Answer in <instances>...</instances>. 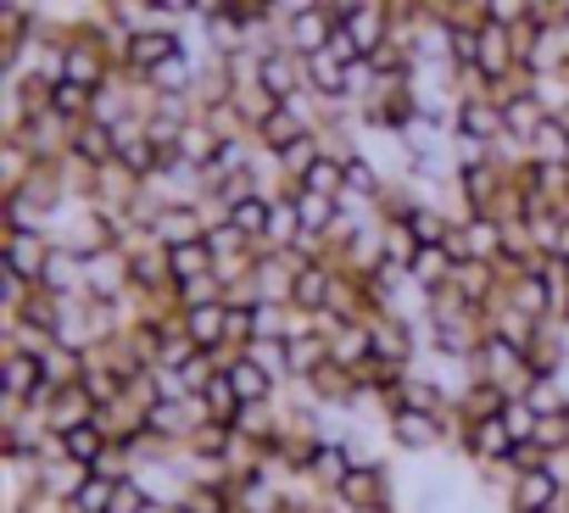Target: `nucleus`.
<instances>
[{"label": "nucleus", "mask_w": 569, "mask_h": 513, "mask_svg": "<svg viewBox=\"0 0 569 513\" xmlns=\"http://www.w3.org/2000/svg\"><path fill=\"white\" fill-rule=\"evenodd\" d=\"M525 402H530V408H536L541 419H547V413H569V396H563V391H558V385H552L547 374H536V385L525 391Z\"/></svg>", "instance_id": "79ce46f5"}, {"label": "nucleus", "mask_w": 569, "mask_h": 513, "mask_svg": "<svg viewBox=\"0 0 569 513\" xmlns=\"http://www.w3.org/2000/svg\"><path fill=\"white\" fill-rule=\"evenodd\" d=\"M413 280L425 285V291H441V285H452V269H458V256L447 251V245H419V256H413Z\"/></svg>", "instance_id": "393cba45"}, {"label": "nucleus", "mask_w": 569, "mask_h": 513, "mask_svg": "<svg viewBox=\"0 0 569 513\" xmlns=\"http://www.w3.org/2000/svg\"><path fill=\"white\" fill-rule=\"evenodd\" d=\"M229 491H234V513H284V485L268 480L262 469L257 474H240Z\"/></svg>", "instance_id": "2eb2a0df"}, {"label": "nucleus", "mask_w": 569, "mask_h": 513, "mask_svg": "<svg viewBox=\"0 0 569 513\" xmlns=\"http://www.w3.org/2000/svg\"><path fill=\"white\" fill-rule=\"evenodd\" d=\"M268 218H273V195H246V201L229 207V223H234L246 240H257V245H262V234H268Z\"/></svg>", "instance_id": "7c9ffc66"}, {"label": "nucleus", "mask_w": 569, "mask_h": 513, "mask_svg": "<svg viewBox=\"0 0 569 513\" xmlns=\"http://www.w3.org/2000/svg\"><path fill=\"white\" fill-rule=\"evenodd\" d=\"M223 374H229V385L240 391V402H246V408H251V402H273V396H279V380H273L268 369H257L246 352H240V358H234Z\"/></svg>", "instance_id": "aec40b11"}, {"label": "nucleus", "mask_w": 569, "mask_h": 513, "mask_svg": "<svg viewBox=\"0 0 569 513\" xmlns=\"http://www.w3.org/2000/svg\"><path fill=\"white\" fill-rule=\"evenodd\" d=\"M201 402H207V419H212V424H229V430H234V419H240V408H246L240 391L229 385V374H212V385L201 391Z\"/></svg>", "instance_id": "2f4dec72"}, {"label": "nucleus", "mask_w": 569, "mask_h": 513, "mask_svg": "<svg viewBox=\"0 0 569 513\" xmlns=\"http://www.w3.org/2000/svg\"><path fill=\"white\" fill-rule=\"evenodd\" d=\"M284 346H291V380H313L330 363V341L319 330H302V335H291Z\"/></svg>", "instance_id": "b1692460"}, {"label": "nucleus", "mask_w": 569, "mask_h": 513, "mask_svg": "<svg viewBox=\"0 0 569 513\" xmlns=\"http://www.w3.org/2000/svg\"><path fill=\"white\" fill-rule=\"evenodd\" d=\"M134 291V269H129V251L107 245L96 256H84V296L90 302H123Z\"/></svg>", "instance_id": "7ed1b4c3"}, {"label": "nucleus", "mask_w": 569, "mask_h": 513, "mask_svg": "<svg viewBox=\"0 0 569 513\" xmlns=\"http://www.w3.org/2000/svg\"><path fill=\"white\" fill-rule=\"evenodd\" d=\"M336 285H341V269H336V256H325V263H308L297 269V291H291V308L302 313H325L336 302Z\"/></svg>", "instance_id": "9d476101"}, {"label": "nucleus", "mask_w": 569, "mask_h": 513, "mask_svg": "<svg viewBox=\"0 0 569 513\" xmlns=\"http://www.w3.org/2000/svg\"><path fill=\"white\" fill-rule=\"evenodd\" d=\"M168 263H173V285L179 280H201V274H218V256L207 240H190V245H168Z\"/></svg>", "instance_id": "c756f323"}, {"label": "nucleus", "mask_w": 569, "mask_h": 513, "mask_svg": "<svg viewBox=\"0 0 569 513\" xmlns=\"http://www.w3.org/2000/svg\"><path fill=\"white\" fill-rule=\"evenodd\" d=\"M530 7H536V0H480L486 23H502V29H519V23H530Z\"/></svg>", "instance_id": "a19ab883"}, {"label": "nucleus", "mask_w": 569, "mask_h": 513, "mask_svg": "<svg viewBox=\"0 0 569 513\" xmlns=\"http://www.w3.org/2000/svg\"><path fill=\"white\" fill-rule=\"evenodd\" d=\"M90 107H96V90H84V84H73V79L51 84V112H57V118L84 123V118H90Z\"/></svg>", "instance_id": "473e14b6"}, {"label": "nucleus", "mask_w": 569, "mask_h": 513, "mask_svg": "<svg viewBox=\"0 0 569 513\" xmlns=\"http://www.w3.org/2000/svg\"><path fill=\"white\" fill-rule=\"evenodd\" d=\"M319 0H268V12L279 18V23H291V18H302V12H313Z\"/></svg>", "instance_id": "a18cd8bd"}, {"label": "nucleus", "mask_w": 569, "mask_h": 513, "mask_svg": "<svg viewBox=\"0 0 569 513\" xmlns=\"http://www.w3.org/2000/svg\"><path fill=\"white\" fill-rule=\"evenodd\" d=\"M207 229H212V218H207V207H201V201L162 207V212H157V223H151L157 245H190V240H207Z\"/></svg>", "instance_id": "0eeeda50"}, {"label": "nucleus", "mask_w": 569, "mask_h": 513, "mask_svg": "<svg viewBox=\"0 0 569 513\" xmlns=\"http://www.w3.org/2000/svg\"><path fill=\"white\" fill-rule=\"evenodd\" d=\"M246 358H251L257 369H268L279 385H291V346H284V341H251Z\"/></svg>", "instance_id": "e433bc0d"}, {"label": "nucleus", "mask_w": 569, "mask_h": 513, "mask_svg": "<svg viewBox=\"0 0 569 513\" xmlns=\"http://www.w3.org/2000/svg\"><path fill=\"white\" fill-rule=\"evenodd\" d=\"M190 40H184V29H140L134 40H129V73H151V68H162L168 57H179Z\"/></svg>", "instance_id": "9b49d317"}, {"label": "nucleus", "mask_w": 569, "mask_h": 513, "mask_svg": "<svg viewBox=\"0 0 569 513\" xmlns=\"http://www.w3.org/2000/svg\"><path fill=\"white\" fill-rule=\"evenodd\" d=\"M173 302H179V313H190V308H212V302H223V280H218V274L179 280V285H173Z\"/></svg>", "instance_id": "f704fd0d"}, {"label": "nucleus", "mask_w": 569, "mask_h": 513, "mask_svg": "<svg viewBox=\"0 0 569 513\" xmlns=\"http://www.w3.org/2000/svg\"><path fill=\"white\" fill-rule=\"evenodd\" d=\"M530 157H536V162H569V129H563L558 118H547V123L536 129V140H530Z\"/></svg>", "instance_id": "4c0bfd02"}, {"label": "nucleus", "mask_w": 569, "mask_h": 513, "mask_svg": "<svg viewBox=\"0 0 569 513\" xmlns=\"http://www.w3.org/2000/svg\"><path fill=\"white\" fill-rule=\"evenodd\" d=\"M563 319H569V296H563Z\"/></svg>", "instance_id": "09e8293b"}, {"label": "nucleus", "mask_w": 569, "mask_h": 513, "mask_svg": "<svg viewBox=\"0 0 569 513\" xmlns=\"http://www.w3.org/2000/svg\"><path fill=\"white\" fill-rule=\"evenodd\" d=\"M341 29L358 40V51H363V62H369L380 46H391V40H397V0H369V7H363V12H352Z\"/></svg>", "instance_id": "39448f33"}, {"label": "nucleus", "mask_w": 569, "mask_h": 513, "mask_svg": "<svg viewBox=\"0 0 569 513\" xmlns=\"http://www.w3.org/2000/svg\"><path fill=\"white\" fill-rule=\"evenodd\" d=\"M140 513H173V502H157V496H151V502H146Z\"/></svg>", "instance_id": "de8ad7c7"}, {"label": "nucleus", "mask_w": 569, "mask_h": 513, "mask_svg": "<svg viewBox=\"0 0 569 513\" xmlns=\"http://www.w3.org/2000/svg\"><path fill=\"white\" fill-rule=\"evenodd\" d=\"M157 12L173 23H196V0H157Z\"/></svg>", "instance_id": "49530a36"}, {"label": "nucleus", "mask_w": 569, "mask_h": 513, "mask_svg": "<svg viewBox=\"0 0 569 513\" xmlns=\"http://www.w3.org/2000/svg\"><path fill=\"white\" fill-rule=\"evenodd\" d=\"M336 12L330 7H313V12H302V18H291V23H279V40H284V51H297V57H319V51H330V40H336Z\"/></svg>", "instance_id": "20e7f679"}, {"label": "nucleus", "mask_w": 569, "mask_h": 513, "mask_svg": "<svg viewBox=\"0 0 569 513\" xmlns=\"http://www.w3.org/2000/svg\"><path fill=\"white\" fill-rule=\"evenodd\" d=\"M547 118H552V112L541 107V95H536V90H513V95H502V123H508V134H513V140H525V145H530V140H536V129H541Z\"/></svg>", "instance_id": "dca6fc26"}, {"label": "nucleus", "mask_w": 569, "mask_h": 513, "mask_svg": "<svg viewBox=\"0 0 569 513\" xmlns=\"http://www.w3.org/2000/svg\"><path fill=\"white\" fill-rule=\"evenodd\" d=\"M558 491H563V485L547 474V463H541V469H519L513 485H508V496H502V507H508V513H547V507L558 502Z\"/></svg>", "instance_id": "1a4fd4ad"}, {"label": "nucleus", "mask_w": 569, "mask_h": 513, "mask_svg": "<svg viewBox=\"0 0 569 513\" xmlns=\"http://www.w3.org/2000/svg\"><path fill=\"white\" fill-rule=\"evenodd\" d=\"M347 79H352V62H341L336 51L308 57V90H313V95H325V101H347Z\"/></svg>", "instance_id": "a211bd4d"}, {"label": "nucleus", "mask_w": 569, "mask_h": 513, "mask_svg": "<svg viewBox=\"0 0 569 513\" xmlns=\"http://www.w3.org/2000/svg\"><path fill=\"white\" fill-rule=\"evenodd\" d=\"M184 507L190 513H234V491L229 485H190L184 491Z\"/></svg>", "instance_id": "58836bf2"}, {"label": "nucleus", "mask_w": 569, "mask_h": 513, "mask_svg": "<svg viewBox=\"0 0 569 513\" xmlns=\"http://www.w3.org/2000/svg\"><path fill=\"white\" fill-rule=\"evenodd\" d=\"M536 419H541V413H536L525 396H513V402L502 408V424L513 430V441H536Z\"/></svg>", "instance_id": "37998d69"}, {"label": "nucleus", "mask_w": 569, "mask_h": 513, "mask_svg": "<svg viewBox=\"0 0 569 513\" xmlns=\"http://www.w3.org/2000/svg\"><path fill=\"white\" fill-rule=\"evenodd\" d=\"M51 245H57L51 234H34V229H12V234H7V269L40 285V274H46V263H51Z\"/></svg>", "instance_id": "f8f14e48"}, {"label": "nucleus", "mask_w": 569, "mask_h": 513, "mask_svg": "<svg viewBox=\"0 0 569 513\" xmlns=\"http://www.w3.org/2000/svg\"><path fill=\"white\" fill-rule=\"evenodd\" d=\"M452 134L480 140V145H497V140L508 134V123H502V101H497V95H469V101H458Z\"/></svg>", "instance_id": "423d86ee"}, {"label": "nucleus", "mask_w": 569, "mask_h": 513, "mask_svg": "<svg viewBox=\"0 0 569 513\" xmlns=\"http://www.w3.org/2000/svg\"><path fill=\"white\" fill-rule=\"evenodd\" d=\"M173 513H190V507H184V502H179V507H173Z\"/></svg>", "instance_id": "8fccbe9b"}, {"label": "nucleus", "mask_w": 569, "mask_h": 513, "mask_svg": "<svg viewBox=\"0 0 569 513\" xmlns=\"http://www.w3.org/2000/svg\"><path fill=\"white\" fill-rule=\"evenodd\" d=\"M257 84L273 95V101H291V95H302L308 90V57H297V51H268L262 57V73H257Z\"/></svg>", "instance_id": "6e6552de"}, {"label": "nucleus", "mask_w": 569, "mask_h": 513, "mask_svg": "<svg viewBox=\"0 0 569 513\" xmlns=\"http://www.w3.org/2000/svg\"><path fill=\"white\" fill-rule=\"evenodd\" d=\"M413 256H419V234L408 229V223H386V263H413Z\"/></svg>", "instance_id": "ea45409f"}, {"label": "nucleus", "mask_w": 569, "mask_h": 513, "mask_svg": "<svg viewBox=\"0 0 569 513\" xmlns=\"http://www.w3.org/2000/svg\"><path fill=\"white\" fill-rule=\"evenodd\" d=\"M502 245H508V229L491 212H469L447 234V251L458 256V263H502Z\"/></svg>", "instance_id": "f03ea898"}, {"label": "nucleus", "mask_w": 569, "mask_h": 513, "mask_svg": "<svg viewBox=\"0 0 569 513\" xmlns=\"http://www.w3.org/2000/svg\"><path fill=\"white\" fill-rule=\"evenodd\" d=\"M386 435H391V452L402 457H436L452 446V419L447 413H419V408H397L386 419Z\"/></svg>", "instance_id": "f257e3e1"}, {"label": "nucleus", "mask_w": 569, "mask_h": 513, "mask_svg": "<svg viewBox=\"0 0 569 513\" xmlns=\"http://www.w3.org/2000/svg\"><path fill=\"white\" fill-rule=\"evenodd\" d=\"M90 480V469L84 463H73V457H46L40 463V491H51V496H62V502H73V491Z\"/></svg>", "instance_id": "c85d7f7f"}, {"label": "nucleus", "mask_w": 569, "mask_h": 513, "mask_svg": "<svg viewBox=\"0 0 569 513\" xmlns=\"http://www.w3.org/2000/svg\"><path fill=\"white\" fill-rule=\"evenodd\" d=\"M330 363H341L347 374H358L363 363H375V330H369V319L341 324V330L330 335Z\"/></svg>", "instance_id": "4468645a"}, {"label": "nucleus", "mask_w": 569, "mask_h": 513, "mask_svg": "<svg viewBox=\"0 0 569 513\" xmlns=\"http://www.w3.org/2000/svg\"><path fill=\"white\" fill-rule=\"evenodd\" d=\"M218 145H223V134H218L201 112H196V118L184 123V134H179V157H184V162H196V168H207V162L218 157Z\"/></svg>", "instance_id": "a878e982"}, {"label": "nucleus", "mask_w": 569, "mask_h": 513, "mask_svg": "<svg viewBox=\"0 0 569 513\" xmlns=\"http://www.w3.org/2000/svg\"><path fill=\"white\" fill-rule=\"evenodd\" d=\"M308 474H313L325 491H336V485L352 474V452H347V441H330V435H325V441L313 446V457H308Z\"/></svg>", "instance_id": "4be33fe9"}, {"label": "nucleus", "mask_w": 569, "mask_h": 513, "mask_svg": "<svg viewBox=\"0 0 569 513\" xmlns=\"http://www.w3.org/2000/svg\"><path fill=\"white\" fill-rule=\"evenodd\" d=\"M107 446H112V441H107V430H101L96 419L62 430V457H73V463H84V469H96V457H101Z\"/></svg>", "instance_id": "cd10ccee"}, {"label": "nucleus", "mask_w": 569, "mask_h": 513, "mask_svg": "<svg viewBox=\"0 0 569 513\" xmlns=\"http://www.w3.org/2000/svg\"><path fill=\"white\" fill-rule=\"evenodd\" d=\"M40 380H46V369H40V358H34V352H18V346L0 352V396L29 402Z\"/></svg>", "instance_id": "ddd939ff"}, {"label": "nucleus", "mask_w": 569, "mask_h": 513, "mask_svg": "<svg viewBox=\"0 0 569 513\" xmlns=\"http://www.w3.org/2000/svg\"><path fill=\"white\" fill-rule=\"evenodd\" d=\"M112 496H118V480H101V474H90V480L73 491L68 513H112Z\"/></svg>", "instance_id": "c9c22d12"}, {"label": "nucleus", "mask_w": 569, "mask_h": 513, "mask_svg": "<svg viewBox=\"0 0 569 513\" xmlns=\"http://www.w3.org/2000/svg\"><path fill=\"white\" fill-rule=\"evenodd\" d=\"M536 446H541V452L569 446V413H547V419H536Z\"/></svg>", "instance_id": "c03bdc74"}, {"label": "nucleus", "mask_w": 569, "mask_h": 513, "mask_svg": "<svg viewBox=\"0 0 569 513\" xmlns=\"http://www.w3.org/2000/svg\"><path fill=\"white\" fill-rule=\"evenodd\" d=\"M40 285L51 296H84V256L68 251V245H51V263H46Z\"/></svg>", "instance_id": "f3484780"}, {"label": "nucleus", "mask_w": 569, "mask_h": 513, "mask_svg": "<svg viewBox=\"0 0 569 513\" xmlns=\"http://www.w3.org/2000/svg\"><path fill=\"white\" fill-rule=\"evenodd\" d=\"M184 335H190L201 352L229 346V313H223V302H212V308H190V313H184Z\"/></svg>", "instance_id": "6ab92c4d"}, {"label": "nucleus", "mask_w": 569, "mask_h": 513, "mask_svg": "<svg viewBox=\"0 0 569 513\" xmlns=\"http://www.w3.org/2000/svg\"><path fill=\"white\" fill-rule=\"evenodd\" d=\"M46 419H51V430L62 435V430H73V424H90L96 419V396L84 391V380L79 385H62L57 391V402L46 408Z\"/></svg>", "instance_id": "412c9836"}, {"label": "nucleus", "mask_w": 569, "mask_h": 513, "mask_svg": "<svg viewBox=\"0 0 569 513\" xmlns=\"http://www.w3.org/2000/svg\"><path fill=\"white\" fill-rule=\"evenodd\" d=\"M291 201H297V218H302V229H308V234H330V229H336V218H341V201H336V195L291 190Z\"/></svg>", "instance_id": "bb28decb"}, {"label": "nucleus", "mask_w": 569, "mask_h": 513, "mask_svg": "<svg viewBox=\"0 0 569 513\" xmlns=\"http://www.w3.org/2000/svg\"><path fill=\"white\" fill-rule=\"evenodd\" d=\"M40 369H46L51 385H79V380H84V352H73V346L57 341V346L40 358Z\"/></svg>", "instance_id": "72a5a7b5"}, {"label": "nucleus", "mask_w": 569, "mask_h": 513, "mask_svg": "<svg viewBox=\"0 0 569 513\" xmlns=\"http://www.w3.org/2000/svg\"><path fill=\"white\" fill-rule=\"evenodd\" d=\"M73 157H84L90 168H107L112 157H118V140H112V129L107 123H96V118H84L79 129H73V145H68Z\"/></svg>", "instance_id": "5701e85b"}]
</instances>
